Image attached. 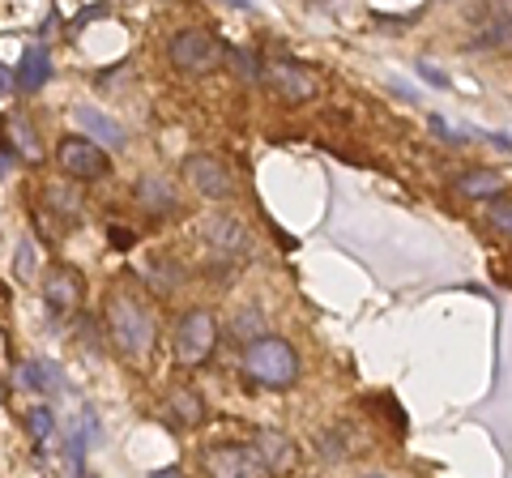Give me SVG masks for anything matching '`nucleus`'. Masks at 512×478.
Wrapping results in <instances>:
<instances>
[{
    "mask_svg": "<svg viewBox=\"0 0 512 478\" xmlns=\"http://www.w3.org/2000/svg\"><path fill=\"white\" fill-rule=\"evenodd\" d=\"M103 316H107L111 342H116V350H120V355H128V359H141L154 346V338H158L154 312L141 304L137 295H128V291H111Z\"/></svg>",
    "mask_w": 512,
    "mask_h": 478,
    "instance_id": "f257e3e1",
    "label": "nucleus"
},
{
    "mask_svg": "<svg viewBox=\"0 0 512 478\" xmlns=\"http://www.w3.org/2000/svg\"><path fill=\"white\" fill-rule=\"evenodd\" d=\"M244 372L265 389H286L299 380V359L282 338H252L244 350Z\"/></svg>",
    "mask_w": 512,
    "mask_h": 478,
    "instance_id": "f03ea898",
    "label": "nucleus"
},
{
    "mask_svg": "<svg viewBox=\"0 0 512 478\" xmlns=\"http://www.w3.org/2000/svg\"><path fill=\"white\" fill-rule=\"evenodd\" d=\"M167 56H171V65L180 69V73H214L222 65V47L218 39L210 35V30H201V26H184V30H175L171 35V47H167Z\"/></svg>",
    "mask_w": 512,
    "mask_h": 478,
    "instance_id": "7ed1b4c3",
    "label": "nucleus"
},
{
    "mask_svg": "<svg viewBox=\"0 0 512 478\" xmlns=\"http://www.w3.org/2000/svg\"><path fill=\"white\" fill-rule=\"evenodd\" d=\"M218 346V321L214 312L205 308H192L180 316V325H175V359L188 363V368H197V363H205L214 355Z\"/></svg>",
    "mask_w": 512,
    "mask_h": 478,
    "instance_id": "20e7f679",
    "label": "nucleus"
},
{
    "mask_svg": "<svg viewBox=\"0 0 512 478\" xmlns=\"http://www.w3.org/2000/svg\"><path fill=\"white\" fill-rule=\"evenodd\" d=\"M56 163H60V171L69 175V180H77V184H94V180H107V171H111V158H107V150H99L94 141H86V137H64L60 146H56Z\"/></svg>",
    "mask_w": 512,
    "mask_h": 478,
    "instance_id": "39448f33",
    "label": "nucleus"
},
{
    "mask_svg": "<svg viewBox=\"0 0 512 478\" xmlns=\"http://www.w3.org/2000/svg\"><path fill=\"white\" fill-rule=\"evenodd\" d=\"M184 180L197 188V193H205L210 201H227L231 193H235V180H231V167L222 163L218 154H205V150H197V154H188L184 158Z\"/></svg>",
    "mask_w": 512,
    "mask_h": 478,
    "instance_id": "423d86ee",
    "label": "nucleus"
},
{
    "mask_svg": "<svg viewBox=\"0 0 512 478\" xmlns=\"http://www.w3.org/2000/svg\"><path fill=\"white\" fill-rule=\"evenodd\" d=\"M205 470L210 478H269L265 461L256 457L252 444H222V449L205 453Z\"/></svg>",
    "mask_w": 512,
    "mask_h": 478,
    "instance_id": "0eeeda50",
    "label": "nucleus"
},
{
    "mask_svg": "<svg viewBox=\"0 0 512 478\" xmlns=\"http://www.w3.org/2000/svg\"><path fill=\"white\" fill-rule=\"evenodd\" d=\"M43 299L56 316H69V312L82 308V282H77L73 269H52L43 282Z\"/></svg>",
    "mask_w": 512,
    "mask_h": 478,
    "instance_id": "6e6552de",
    "label": "nucleus"
},
{
    "mask_svg": "<svg viewBox=\"0 0 512 478\" xmlns=\"http://www.w3.org/2000/svg\"><path fill=\"white\" fill-rule=\"evenodd\" d=\"M47 82H52V52L43 47H26L18 56V69H13V86L22 94H39Z\"/></svg>",
    "mask_w": 512,
    "mask_h": 478,
    "instance_id": "1a4fd4ad",
    "label": "nucleus"
},
{
    "mask_svg": "<svg viewBox=\"0 0 512 478\" xmlns=\"http://www.w3.org/2000/svg\"><path fill=\"white\" fill-rule=\"evenodd\" d=\"M73 120L82 124V133H86V141H94V146H111V150H124V129L111 116H103L99 107H73Z\"/></svg>",
    "mask_w": 512,
    "mask_h": 478,
    "instance_id": "9d476101",
    "label": "nucleus"
},
{
    "mask_svg": "<svg viewBox=\"0 0 512 478\" xmlns=\"http://www.w3.org/2000/svg\"><path fill=\"white\" fill-rule=\"evenodd\" d=\"M265 77L274 82V90L282 94V99H291V103H308L316 94V82L299 65H291V60H274V65L265 69Z\"/></svg>",
    "mask_w": 512,
    "mask_h": 478,
    "instance_id": "9b49d317",
    "label": "nucleus"
},
{
    "mask_svg": "<svg viewBox=\"0 0 512 478\" xmlns=\"http://www.w3.org/2000/svg\"><path fill=\"white\" fill-rule=\"evenodd\" d=\"M137 205H146L150 214H171L175 205H180V197H175V188L163 180V175L146 171V175L137 180Z\"/></svg>",
    "mask_w": 512,
    "mask_h": 478,
    "instance_id": "f8f14e48",
    "label": "nucleus"
},
{
    "mask_svg": "<svg viewBox=\"0 0 512 478\" xmlns=\"http://www.w3.org/2000/svg\"><path fill=\"white\" fill-rule=\"evenodd\" d=\"M18 385L30 389V393H60L64 380H60V368L47 359H26L18 368Z\"/></svg>",
    "mask_w": 512,
    "mask_h": 478,
    "instance_id": "ddd939ff",
    "label": "nucleus"
},
{
    "mask_svg": "<svg viewBox=\"0 0 512 478\" xmlns=\"http://www.w3.org/2000/svg\"><path fill=\"white\" fill-rule=\"evenodd\" d=\"M252 449H256V457L265 461V470H269V474H278V470H286V466L295 461L291 440H286L282 432H261V436H256Z\"/></svg>",
    "mask_w": 512,
    "mask_h": 478,
    "instance_id": "4468645a",
    "label": "nucleus"
},
{
    "mask_svg": "<svg viewBox=\"0 0 512 478\" xmlns=\"http://www.w3.org/2000/svg\"><path fill=\"white\" fill-rule=\"evenodd\" d=\"M167 410L180 427H201V419H205V402H201L197 389H171Z\"/></svg>",
    "mask_w": 512,
    "mask_h": 478,
    "instance_id": "2eb2a0df",
    "label": "nucleus"
},
{
    "mask_svg": "<svg viewBox=\"0 0 512 478\" xmlns=\"http://www.w3.org/2000/svg\"><path fill=\"white\" fill-rule=\"evenodd\" d=\"M500 188H504V175L500 171H487V167H478V171H470L466 180H461V197H500Z\"/></svg>",
    "mask_w": 512,
    "mask_h": 478,
    "instance_id": "dca6fc26",
    "label": "nucleus"
},
{
    "mask_svg": "<svg viewBox=\"0 0 512 478\" xmlns=\"http://www.w3.org/2000/svg\"><path fill=\"white\" fill-rule=\"evenodd\" d=\"M9 133H13V150H18L22 158H30V163H39L43 150H39V141H35V129H30V120H13L9 124Z\"/></svg>",
    "mask_w": 512,
    "mask_h": 478,
    "instance_id": "f3484780",
    "label": "nucleus"
},
{
    "mask_svg": "<svg viewBox=\"0 0 512 478\" xmlns=\"http://www.w3.org/2000/svg\"><path fill=\"white\" fill-rule=\"evenodd\" d=\"M231 65H235V73H239V82H261V77H265L261 56L248 52V47H235V52H231Z\"/></svg>",
    "mask_w": 512,
    "mask_h": 478,
    "instance_id": "a211bd4d",
    "label": "nucleus"
},
{
    "mask_svg": "<svg viewBox=\"0 0 512 478\" xmlns=\"http://www.w3.org/2000/svg\"><path fill=\"white\" fill-rule=\"evenodd\" d=\"M26 427H30V436H35V440H52V432H56V410L52 406H30Z\"/></svg>",
    "mask_w": 512,
    "mask_h": 478,
    "instance_id": "6ab92c4d",
    "label": "nucleus"
},
{
    "mask_svg": "<svg viewBox=\"0 0 512 478\" xmlns=\"http://www.w3.org/2000/svg\"><path fill=\"white\" fill-rule=\"evenodd\" d=\"M244 239H248V235H244V227H239V222H231V218H227V222H214V244H218V248L244 252Z\"/></svg>",
    "mask_w": 512,
    "mask_h": 478,
    "instance_id": "aec40b11",
    "label": "nucleus"
},
{
    "mask_svg": "<svg viewBox=\"0 0 512 478\" xmlns=\"http://www.w3.org/2000/svg\"><path fill=\"white\" fill-rule=\"evenodd\" d=\"M427 124H431V133H440V141H444V146H466V133H461V129H453V124H448L444 116H436V111H431V116H427Z\"/></svg>",
    "mask_w": 512,
    "mask_h": 478,
    "instance_id": "412c9836",
    "label": "nucleus"
},
{
    "mask_svg": "<svg viewBox=\"0 0 512 478\" xmlns=\"http://www.w3.org/2000/svg\"><path fill=\"white\" fill-rule=\"evenodd\" d=\"M13 269H18V278H35V244H30V239H18V257H13Z\"/></svg>",
    "mask_w": 512,
    "mask_h": 478,
    "instance_id": "4be33fe9",
    "label": "nucleus"
},
{
    "mask_svg": "<svg viewBox=\"0 0 512 478\" xmlns=\"http://www.w3.org/2000/svg\"><path fill=\"white\" fill-rule=\"evenodd\" d=\"M491 222H495V231H504V235H512V201H504V197H495V201H491Z\"/></svg>",
    "mask_w": 512,
    "mask_h": 478,
    "instance_id": "5701e85b",
    "label": "nucleus"
},
{
    "mask_svg": "<svg viewBox=\"0 0 512 478\" xmlns=\"http://www.w3.org/2000/svg\"><path fill=\"white\" fill-rule=\"evenodd\" d=\"M414 73H419L427 86H436V90H448V86H453V82H448V73H440L436 65H431V60H419V65H414Z\"/></svg>",
    "mask_w": 512,
    "mask_h": 478,
    "instance_id": "b1692460",
    "label": "nucleus"
},
{
    "mask_svg": "<svg viewBox=\"0 0 512 478\" xmlns=\"http://www.w3.org/2000/svg\"><path fill=\"white\" fill-rule=\"evenodd\" d=\"M47 201H56V210H60V214H69V218L77 214V197H73V193H64V188H47Z\"/></svg>",
    "mask_w": 512,
    "mask_h": 478,
    "instance_id": "393cba45",
    "label": "nucleus"
},
{
    "mask_svg": "<svg viewBox=\"0 0 512 478\" xmlns=\"http://www.w3.org/2000/svg\"><path fill=\"white\" fill-rule=\"evenodd\" d=\"M99 18H107V9H103V5L82 9V13H77V26H82V22H99Z\"/></svg>",
    "mask_w": 512,
    "mask_h": 478,
    "instance_id": "a878e982",
    "label": "nucleus"
},
{
    "mask_svg": "<svg viewBox=\"0 0 512 478\" xmlns=\"http://www.w3.org/2000/svg\"><path fill=\"white\" fill-rule=\"evenodd\" d=\"M483 137L491 141V146H495V150H504V154H512V141H508L504 133H483Z\"/></svg>",
    "mask_w": 512,
    "mask_h": 478,
    "instance_id": "bb28decb",
    "label": "nucleus"
},
{
    "mask_svg": "<svg viewBox=\"0 0 512 478\" xmlns=\"http://www.w3.org/2000/svg\"><path fill=\"white\" fill-rule=\"evenodd\" d=\"M111 244H116V248H128V244H133V231H120V227H111Z\"/></svg>",
    "mask_w": 512,
    "mask_h": 478,
    "instance_id": "cd10ccee",
    "label": "nucleus"
},
{
    "mask_svg": "<svg viewBox=\"0 0 512 478\" xmlns=\"http://www.w3.org/2000/svg\"><path fill=\"white\" fill-rule=\"evenodd\" d=\"M389 86H393V94H402V99H406V103H414V99H419V94H414V90H410L406 82H397V77H393V82H389Z\"/></svg>",
    "mask_w": 512,
    "mask_h": 478,
    "instance_id": "c85d7f7f",
    "label": "nucleus"
},
{
    "mask_svg": "<svg viewBox=\"0 0 512 478\" xmlns=\"http://www.w3.org/2000/svg\"><path fill=\"white\" fill-rule=\"evenodd\" d=\"M146 478H184L180 470H175V466H163V470H150Z\"/></svg>",
    "mask_w": 512,
    "mask_h": 478,
    "instance_id": "c756f323",
    "label": "nucleus"
},
{
    "mask_svg": "<svg viewBox=\"0 0 512 478\" xmlns=\"http://www.w3.org/2000/svg\"><path fill=\"white\" fill-rule=\"evenodd\" d=\"M367 478H384V474H367Z\"/></svg>",
    "mask_w": 512,
    "mask_h": 478,
    "instance_id": "7c9ffc66",
    "label": "nucleus"
},
{
    "mask_svg": "<svg viewBox=\"0 0 512 478\" xmlns=\"http://www.w3.org/2000/svg\"><path fill=\"white\" fill-rule=\"evenodd\" d=\"M82 478H99V474H82Z\"/></svg>",
    "mask_w": 512,
    "mask_h": 478,
    "instance_id": "2f4dec72",
    "label": "nucleus"
}]
</instances>
